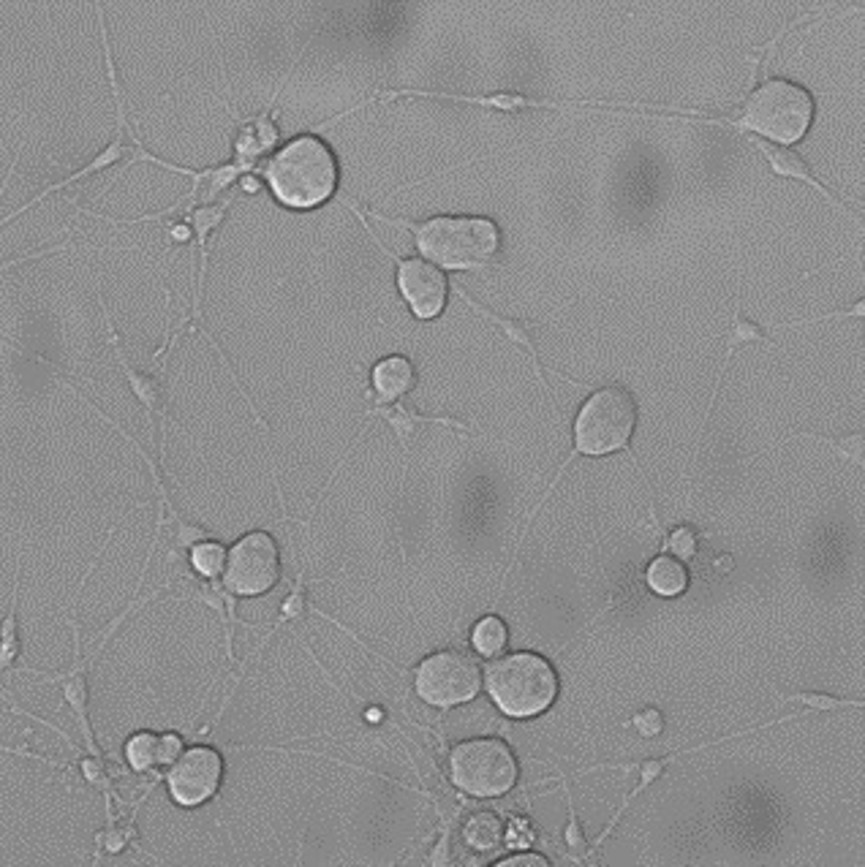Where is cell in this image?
I'll use <instances>...</instances> for the list:
<instances>
[{
    "label": "cell",
    "mask_w": 865,
    "mask_h": 867,
    "mask_svg": "<svg viewBox=\"0 0 865 867\" xmlns=\"http://www.w3.org/2000/svg\"><path fill=\"white\" fill-rule=\"evenodd\" d=\"M634 724H638V729L643 731V735H658V729H662V715H658L656 710H651V713L638 715Z\"/></svg>",
    "instance_id": "cell-25"
},
{
    "label": "cell",
    "mask_w": 865,
    "mask_h": 867,
    "mask_svg": "<svg viewBox=\"0 0 865 867\" xmlns=\"http://www.w3.org/2000/svg\"><path fill=\"white\" fill-rule=\"evenodd\" d=\"M278 137H281V131L276 126V109L270 106L265 115L254 117V120L245 122L237 131V139H234V161L239 166H245L248 172H254L259 166V161L276 150Z\"/></svg>",
    "instance_id": "cell-13"
},
{
    "label": "cell",
    "mask_w": 865,
    "mask_h": 867,
    "mask_svg": "<svg viewBox=\"0 0 865 867\" xmlns=\"http://www.w3.org/2000/svg\"><path fill=\"white\" fill-rule=\"evenodd\" d=\"M16 604H20V579L14 585V596L9 601V612L3 618V651H0V664L3 669L11 667V661L20 653V642H16Z\"/></svg>",
    "instance_id": "cell-21"
},
{
    "label": "cell",
    "mask_w": 865,
    "mask_h": 867,
    "mask_svg": "<svg viewBox=\"0 0 865 867\" xmlns=\"http://www.w3.org/2000/svg\"><path fill=\"white\" fill-rule=\"evenodd\" d=\"M506 642H510V631H506L504 620L495 618V614L482 618L474 629V645L482 656H499V653H504Z\"/></svg>",
    "instance_id": "cell-19"
},
{
    "label": "cell",
    "mask_w": 865,
    "mask_h": 867,
    "mask_svg": "<svg viewBox=\"0 0 865 867\" xmlns=\"http://www.w3.org/2000/svg\"><path fill=\"white\" fill-rule=\"evenodd\" d=\"M259 188H261V183H259V177H256V175H243V177H239V191L256 194Z\"/></svg>",
    "instance_id": "cell-27"
},
{
    "label": "cell",
    "mask_w": 865,
    "mask_h": 867,
    "mask_svg": "<svg viewBox=\"0 0 865 867\" xmlns=\"http://www.w3.org/2000/svg\"><path fill=\"white\" fill-rule=\"evenodd\" d=\"M126 759L137 772H144L150 768H159V764H164V746H161V735H155V731H139V735H133L126 746Z\"/></svg>",
    "instance_id": "cell-18"
},
{
    "label": "cell",
    "mask_w": 865,
    "mask_h": 867,
    "mask_svg": "<svg viewBox=\"0 0 865 867\" xmlns=\"http://www.w3.org/2000/svg\"><path fill=\"white\" fill-rule=\"evenodd\" d=\"M223 781V759L215 748L197 746L183 751L180 757L172 762L170 775H166V786H170L172 799L183 808H194V805L208 802L210 797H215V792L221 788Z\"/></svg>",
    "instance_id": "cell-10"
},
{
    "label": "cell",
    "mask_w": 865,
    "mask_h": 867,
    "mask_svg": "<svg viewBox=\"0 0 865 867\" xmlns=\"http://www.w3.org/2000/svg\"><path fill=\"white\" fill-rule=\"evenodd\" d=\"M634 427H638V402H634L632 391H627L623 386H601V389H596L594 395L583 402L577 419H574V449L572 455L563 460V466L558 468L556 479H552L547 492L541 495V503L550 497V492L556 490L558 479L563 477V471H566L569 462H572L574 457L580 455L605 457L629 449V441H632ZM541 503L528 514L526 530L528 525L534 523V517L539 514ZM526 530H523L521 541L526 539ZM521 541H517V547H521Z\"/></svg>",
    "instance_id": "cell-3"
},
{
    "label": "cell",
    "mask_w": 865,
    "mask_h": 867,
    "mask_svg": "<svg viewBox=\"0 0 865 867\" xmlns=\"http://www.w3.org/2000/svg\"><path fill=\"white\" fill-rule=\"evenodd\" d=\"M550 859H545L541 854H517V857L501 859L499 867H547Z\"/></svg>",
    "instance_id": "cell-24"
},
{
    "label": "cell",
    "mask_w": 865,
    "mask_h": 867,
    "mask_svg": "<svg viewBox=\"0 0 865 867\" xmlns=\"http://www.w3.org/2000/svg\"><path fill=\"white\" fill-rule=\"evenodd\" d=\"M98 305H102V313H104V327H107V338H109V345H112V354H115V360H117V365H120L122 376H126L128 386H131V395L137 397L139 406H142L144 413H148V422L150 424L159 422L161 455H166V422H170V417H166V389L161 386V382L153 376V373L139 371V367H133L131 362H128L126 351H122L120 338H117V332H115V324H112V318H109L107 302H104L102 291H98Z\"/></svg>",
    "instance_id": "cell-12"
},
{
    "label": "cell",
    "mask_w": 865,
    "mask_h": 867,
    "mask_svg": "<svg viewBox=\"0 0 865 867\" xmlns=\"http://www.w3.org/2000/svg\"><path fill=\"white\" fill-rule=\"evenodd\" d=\"M669 550H673L675 558H683V561H689V558H694L697 552V536L691 528H678L673 536H669Z\"/></svg>",
    "instance_id": "cell-22"
},
{
    "label": "cell",
    "mask_w": 865,
    "mask_h": 867,
    "mask_svg": "<svg viewBox=\"0 0 865 867\" xmlns=\"http://www.w3.org/2000/svg\"><path fill=\"white\" fill-rule=\"evenodd\" d=\"M188 561H191L194 572H197L199 577L215 579L218 574H223V566H226V550L213 539L199 541L197 547H191Z\"/></svg>",
    "instance_id": "cell-20"
},
{
    "label": "cell",
    "mask_w": 865,
    "mask_h": 867,
    "mask_svg": "<svg viewBox=\"0 0 865 867\" xmlns=\"http://www.w3.org/2000/svg\"><path fill=\"white\" fill-rule=\"evenodd\" d=\"M452 781L471 797H501L521 775L515 751L499 737H477L455 746L449 757Z\"/></svg>",
    "instance_id": "cell-6"
},
{
    "label": "cell",
    "mask_w": 865,
    "mask_h": 867,
    "mask_svg": "<svg viewBox=\"0 0 865 867\" xmlns=\"http://www.w3.org/2000/svg\"><path fill=\"white\" fill-rule=\"evenodd\" d=\"M645 579H648L651 590L656 593V596H664V598L680 596V593L689 587V572H686L683 563L673 555L656 558V561H653L648 566Z\"/></svg>",
    "instance_id": "cell-15"
},
{
    "label": "cell",
    "mask_w": 865,
    "mask_h": 867,
    "mask_svg": "<svg viewBox=\"0 0 865 867\" xmlns=\"http://www.w3.org/2000/svg\"><path fill=\"white\" fill-rule=\"evenodd\" d=\"M96 14H98V31H102V52H104V66H107V80H109V87H112V98H115V115H117V126H115V137H112V142L107 144L104 150H98L96 155H93L91 161H87L85 166H80L77 172H71L69 177H63V180L52 183V186L44 188L42 194L33 196L31 201H25V204L20 207V210L11 212L9 218H3V226H9L14 218L25 215L27 210H33V207L38 204V201H44L47 196L58 194V191H66V188H71L74 183L85 180V177H93V175H102V172L112 169V166H117L120 161H126L128 164V153H131V144H128V137H131L133 128L128 126V106H126V98H122V87H120V80H117V66H115V58H112V44H109V33H107V20H104V9L102 5H96Z\"/></svg>",
    "instance_id": "cell-7"
},
{
    "label": "cell",
    "mask_w": 865,
    "mask_h": 867,
    "mask_svg": "<svg viewBox=\"0 0 865 867\" xmlns=\"http://www.w3.org/2000/svg\"><path fill=\"white\" fill-rule=\"evenodd\" d=\"M398 289L420 321L439 318L449 296V281L428 259H398Z\"/></svg>",
    "instance_id": "cell-11"
},
{
    "label": "cell",
    "mask_w": 865,
    "mask_h": 867,
    "mask_svg": "<svg viewBox=\"0 0 865 867\" xmlns=\"http://www.w3.org/2000/svg\"><path fill=\"white\" fill-rule=\"evenodd\" d=\"M417 693L433 707H455L471 702L482 688V667L468 651H441L428 656L414 672Z\"/></svg>",
    "instance_id": "cell-8"
},
{
    "label": "cell",
    "mask_w": 865,
    "mask_h": 867,
    "mask_svg": "<svg viewBox=\"0 0 865 867\" xmlns=\"http://www.w3.org/2000/svg\"><path fill=\"white\" fill-rule=\"evenodd\" d=\"M506 843H510V846H528V843H531V824H528L526 819H515L512 821V827H510V832H506Z\"/></svg>",
    "instance_id": "cell-23"
},
{
    "label": "cell",
    "mask_w": 865,
    "mask_h": 867,
    "mask_svg": "<svg viewBox=\"0 0 865 867\" xmlns=\"http://www.w3.org/2000/svg\"><path fill=\"white\" fill-rule=\"evenodd\" d=\"M463 837L477 852H495V848H501V843H506L504 824L490 810H479V813L468 816L466 827H463Z\"/></svg>",
    "instance_id": "cell-16"
},
{
    "label": "cell",
    "mask_w": 865,
    "mask_h": 867,
    "mask_svg": "<svg viewBox=\"0 0 865 867\" xmlns=\"http://www.w3.org/2000/svg\"><path fill=\"white\" fill-rule=\"evenodd\" d=\"M814 115L817 104L806 87L790 80H768L744 101V109L733 126L755 133L759 142L786 148L811 131Z\"/></svg>",
    "instance_id": "cell-4"
},
{
    "label": "cell",
    "mask_w": 865,
    "mask_h": 867,
    "mask_svg": "<svg viewBox=\"0 0 865 867\" xmlns=\"http://www.w3.org/2000/svg\"><path fill=\"white\" fill-rule=\"evenodd\" d=\"M757 148H759V153L770 161V166H773L775 175L795 177V180H803V183H808V186L817 188L819 194L830 196L828 191H825V186H819V183L814 180V175L808 172V166L803 164L795 153H790V150H781V148H775V144H768V142H757Z\"/></svg>",
    "instance_id": "cell-17"
},
{
    "label": "cell",
    "mask_w": 865,
    "mask_h": 867,
    "mask_svg": "<svg viewBox=\"0 0 865 867\" xmlns=\"http://www.w3.org/2000/svg\"><path fill=\"white\" fill-rule=\"evenodd\" d=\"M414 365L406 356H387V360L373 365V386H376L378 400L389 402V406L409 395L414 389Z\"/></svg>",
    "instance_id": "cell-14"
},
{
    "label": "cell",
    "mask_w": 865,
    "mask_h": 867,
    "mask_svg": "<svg viewBox=\"0 0 865 867\" xmlns=\"http://www.w3.org/2000/svg\"><path fill=\"white\" fill-rule=\"evenodd\" d=\"M261 172L272 196L289 210H316L332 199L340 186L338 155L316 133L289 139Z\"/></svg>",
    "instance_id": "cell-1"
},
{
    "label": "cell",
    "mask_w": 865,
    "mask_h": 867,
    "mask_svg": "<svg viewBox=\"0 0 865 867\" xmlns=\"http://www.w3.org/2000/svg\"><path fill=\"white\" fill-rule=\"evenodd\" d=\"M488 691L510 718H534L558 699V672L539 653H510L490 664Z\"/></svg>",
    "instance_id": "cell-5"
},
{
    "label": "cell",
    "mask_w": 865,
    "mask_h": 867,
    "mask_svg": "<svg viewBox=\"0 0 865 867\" xmlns=\"http://www.w3.org/2000/svg\"><path fill=\"white\" fill-rule=\"evenodd\" d=\"M281 579V550L265 530H254L237 539L226 552L223 587L232 596H265Z\"/></svg>",
    "instance_id": "cell-9"
},
{
    "label": "cell",
    "mask_w": 865,
    "mask_h": 867,
    "mask_svg": "<svg viewBox=\"0 0 865 867\" xmlns=\"http://www.w3.org/2000/svg\"><path fill=\"white\" fill-rule=\"evenodd\" d=\"M367 720H371V724H378V720H382V710H367Z\"/></svg>",
    "instance_id": "cell-28"
},
{
    "label": "cell",
    "mask_w": 865,
    "mask_h": 867,
    "mask_svg": "<svg viewBox=\"0 0 865 867\" xmlns=\"http://www.w3.org/2000/svg\"><path fill=\"white\" fill-rule=\"evenodd\" d=\"M376 218L409 229L420 254L435 267H446V270H484L501 254V232L490 218L435 215L422 223H406L384 215Z\"/></svg>",
    "instance_id": "cell-2"
},
{
    "label": "cell",
    "mask_w": 865,
    "mask_h": 867,
    "mask_svg": "<svg viewBox=\"0 0 865 867\" xmlns=\"http://www.w3.org/2000/svg\"><path fill=\"white\" fill-rule=\"evenodd\" d=\"M172 232V243H188V239H194V229L188 221H180L175 223V226L170 229Z\"/></svg>",
    "instance_id": "cell-26"
}]
</instances>
